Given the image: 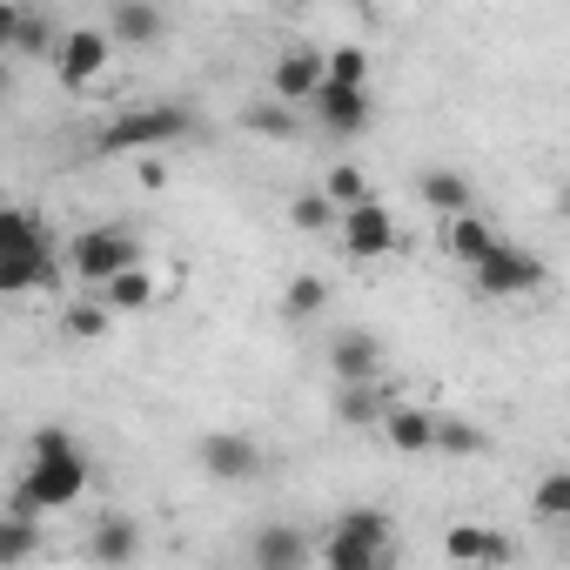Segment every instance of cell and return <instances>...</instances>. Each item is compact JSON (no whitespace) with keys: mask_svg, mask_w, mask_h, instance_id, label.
<instances>
[{"mask_svg":"<svg viewBox=\"0 0 570 570\" xmlns=\"http://www.w3.org/2000/svg\"><path fill=\"white\" fill-rule=\"evenodd\" d=\"M81 497H88V450L61 423H41L35 443H28V476H21V490H14L8 510L41 517V510H68Z\"/></svg>","mask_w":570,"mask_h":570,"instance_id":"6da1fadb","label":"cell"},{"mask_svg":"<svg viewBox=\"0 0 570 570\" xmlns=\"http://www.w3.org/2000/svg\"><path fill=\"white\" fill-rule=\"evenodd\" d=\"M202 121L188 108H128L115 115L101 135H95V155L115 161V155H148V148H168V141H195Z\"/></svg>","mask_w":570,"mask_h":570,"instance_id":"7a4b0ae2","label":"cell"},{"mask_svg":"<svg viewBox=\"0 0 570 570\" xmlns=\"http://www.w3.org/2000/svg\"><path fill=\"white\" fill-rule=\"evenodd\" d=\"M330 570H383L390 563V517L383 510H343L336 530L323 537Z\"/></svg>","mask_w":570,"mask_h":570,"instance_id":"3957f363","label":"cell"},{"mask_svg":"<svg viewBox=\"0 0 570 570\" xmlns=\"http://www.w3.org/2000/svg\"><path fill=\"white\" fill-rule=\"evenodd\" d=\"M470 282H476V296H490V303H517V296H537L543 289V262L530 248H517V242L497 235L490 255L470 262Z\"/></svg>","mask_w":570,"mask_h":570,"instance_id":"277c9868","label":"cell"},{"mask_svg":"<svg viewBox=\"0 0 570 570\" xmlns=\"http://www.w3.org/2000/svg\"><path fill=\"white\" fill-rule=\"evenodd\" d=\"M128 262H141V235H135V228H115V222L81 228L75 248H68V268L88 282V289H101V282H108L115 268H128Z\"/></svg>","mask_w":570,"mask_h":570,"instance_id":"5b68a950","label":"cell"},{"mask_svg":"<svg viewBox=\"0 0 570 570\" xmlns=\"http://www.w3.org/2000/svg\"><path fill=\"white\" fill-rule=\"evenodd\" d=\"M108 55H115L108 28H68L61 48H55V75H61V88H68V95H88V88L108 75Z\"/></svg>","mask_w":570,"mask_h":570,"instance_id":"8992f818","label":"cell"},{"mask_svg":"<svg viewBox=\"0 0 570 570\" xmlns=\"http://www.w3.org/2000/svg\"><path fill=\"white\" fill-rule=\"evenodd\" d=\"M195 463H202L215 483H248V476L262 470V443H255L248 430H208V436L195 443Z\"/></svg>","mask_w":570,"mask_h":570,"instance_id":"52a82bcc","label":"cell"},{"mask_svg":"<svg viewBox=\"0 0 570 570\" xmlns=\"http://www.w3.org/2000/svg\"><path fill=\"white\" fill-rule=\"evenodd\" d=\"M309 108H316V121L330 128V135H343V141H356L363 128H370V88H356V81H330L323 75V88L309 95Z\"/></svg>","mask_w":570,"mask_h":570,"instance_id":"ba28073f","label":"cell"},{"mask_svg":"<svg viewBox=\"0 0 570 570\" xmlns=\"http://www.w3.org/2000/svg\"><path fill=\"white\" fill-rule=\"evenodd\" d=\"M343 248L356 255V262H376V255H390L396 248V215L370 195V202H356V208H343Z\"/></svg>","mask_w":570,"mask_h":570,"instance_id":"9c48e42d","label":"cell"},{"mask_svg":"<svg viewBox=\"0 0 570 570\" xmlns=\"http://www.w3.org/2000/svg\"><path fill=\"white\" fill-rule=\"evenodd\" d=\"M316 88H323V55H316V48H289V55H275V68H268V95H275V101L303 108Z\"/></svg>","mask_w":570,"mask_h":570,"instance_id":"30bf717a","label":"cell"},{"mask_svg":"<svg viewBox=\"0 0 570 570\" xmlns=\"http://www.w3.org/2000/svg\"><path fill=\"white\" fill-rule=\"evenodd\" d=\"M55 289V248H0V296Z\"/></svg>","mask_w":570,"mask_h":570,"instance_id":"8fae6325","label":"cell"},{"mask_svg":"<svg viewBox=\"0 0 570 570\" xmlns=\"http://www.w3.org/2000/svg\"><path fill=\"white\" fill-rule=\"evenodd\" d=\"M248 563L255 570H303L309 563V537L289 530V523H268V530L248 537Z\"/></svg>","mask_w":570,"mask_h":570,"instance_id":"7c38bea8","label":"cell"},{"mask_svg":"<svg viewBox=\"0 0 570 570\" xmlns=\"http://www.w3.org/2000/svg\"><path fill=\"white\" fill-rule=\"evenodd\" d=\"M330 370H336V383H370V376H383V343L370 330H343L330 343Z\"/></svg>","mask_w":570,"mask_h":570,"instance_id":"4fadbf2b","label":"cell"},{"mask_svg":"<svg viewBox=\"0 0 570 570\" xmlns=\"http://www.w3.org/2000/svg\"><path fill=\"white\" fill-rule=\"evenodd\" d=\"M376 423H383L390 450H403V456H430V436H436V410H423V403H390Z\"/></svg>","mask_w":570,"mask_h":570,"instance_id":"5bb4252c","label":"cell"},{"mask_svg":"<svg viewBox=\"0 0 570 570\" xmlns=\"http://www.w3.org/2000/svg\"><path fill=\"white\" fill-rule=\"evenodd\" d=\"M443 557H450V563H483V570H503V563H510V543H503L497 530L456 523V530H443Z\"/></svg>","mask_w":570,"mask_h":570,"instance_id":"9a60e30c","label":"cell"},{"mask_svg":"<svg viewBox=\"0 0 570 570\" xmlns=\"http://www.w3.org/2000/svg\"><path fill=\"white\" fill-rule=\"evenodd\" d=\"M168 35L161 8L155 0H115V14H108V41H128V48H155Z\"/></svg>","mask_w":570,"mask_h":570,"instance_id":"2e32d148","label":"cell"},{"mask_svg":"<svg viewBox=\"0 0 570 570\" xmlns=\"http://www.w3.org/2000/svg\"><path fill=\"white\" fill-rule=\"evenodd\" d=\"M88 557H95V563H128V557H141V517H101V523L88 530Z\"/></svg>","mask_w":570,"mask_h":570,"instance_id":"e0dca14e","label":"cell"},{"mask_svg":"<svg viewBox=\"0 0 570 570\" xmlns=\"http://www.w3.org/2000/svg\"><path fill=\"white\" fill-rule=\"evenodd\" d=\"M115 316H135V309H148L155 303V275L141 268V262H128V268H115L108 282H101V289H95Z\"/></svg>","mask_w":570,"mask_h":570,"instance_id":"ac0fdd59","label":"cell"},{"mask_svg":"<svg viewBox=\"0 0 570 570\" xmlns=\"http://www.w3.org/2000/svg\"><path fill=\"white\" fill-rule=\"evenodd\" d=\"M416 195H423L436 215H463V208L476 202V188H470V175H463V168H430V175L416 181Z\"/></svg>","mask_w":570,"mask_h":570,"instance_id":"d6986e66","label":"cell"},{"mask_svg":"<svg viewBox=\"0 0 570 570\" xmlns=\"http://www.w3.org/2000/svg\"><path fill=\"white\" fill-rule=\"evenodd\" d=\"M490 242H497V228H490L483 215H470V208H463V215H450V235H443L450 262H463V268H470V262H483V255H490Z\"/></svg>","mask_w":570,"mask_h":570,"instance_id":"ffe728a7","label":"cell"},{"mask_svg":"<svg viewBox=\"0 0 570 570\" xmlns=\"http://www.w3.org/2000/svg\"><path fill=\"white\" fill-rule=\"evenodd\" d=\"M383 410H390V396H383V383H376V376H370V383H343V390H336V423H350V430H370Z\"/></svg>","mask_w":570,"mask_h":570,"instance_id":"44dd1931","label":"cell"},{"mask_svg":"<svg viewBox=\"0 0 570 570\" xmlns=\"http://www.w3.org/2000/svg\"><path fill=\"white\" fill-rule=\"evenodd\" d=\"M0 248H55L48 242V222L21 202H0Z\"/></svg>","mask_w":570,"mask_h":570,"instance_id":"7402d4cb","label":"cell"},{"mask_svg":"<svg viewBox=\"0 0 570 570\" xmlns=\"http://www.w3.org/2000/svg\"><path fill=\"white\" fill-rule=\"evenodd\" d=\"M323 303H330V282L323 275H289V289H282V316H289V323L323 316Z\"/></svg>","mask_w":570,"mask_h":570,"instance_id":"603a6c76","label":"cell"},{"mask_svg":"<svg viewBox=\"0 0 570 570\" xmlns=\"http://www.w3.org/2000/svg\"><path fill=\"white\" fill-rule=\"evenodd\" d=\"M35 550H41V523L8 510V517H0V563H28Z\"/></svg>","mask_w":570,"mask_h":570,"instance_id":"cb8c5ba5","label":"cell"},{"mask_svg":"<svg viewBox=\"0 0 570 570\" xmlns=\"http://www.w3.org/2000/svg\"><path fill=\"white\" fill-rule=\"evenodd\" d=\"M108 323H115V309H108L101 296H95V303H68V309H61V330H68L75 343H101V336H108Z\"/></svg>","mask_w":570,"mask_h":570,"instance_id":"d4e9b609","label":"cell"},{"mask_svg":"<svg viewBox=\"0 0 570 570\" xmlns=\"http://www.w3.org/2000/svg\"><path fill=\"white\" fill-rule=\"evenodd\" d=\"M530 517H537V523H563V517H570V470H550V476L530 490Z\"/></svg>","mask_w":570,"mask_h":570,"instance_id":"484cf974","label":"cell"},{"mask_svg":"<svg viewBox=\"0 0 570 570\" xmlns=\"http://www.w3.org/2000/svg\"><path fill=\"white\" fill-rule=\"evenodd\" d=\"M242 128H248V135L289 141V135H296V108H289V101H255V108H242Z\"/></svg>","mask_w":570,"mask_h":570,"instance_id":"4316f807","label":"cell"},{"mask_svg":"<svg viewBox=\"0 0 570 570\" xmlns=\"http://www.w3.org/2000/svg\"><path fill=\"white\" fill-rule=\"evenodd\" d=\"M323 195H330L336 208H356V202H370V175H363L356 161H336L330 181H323Z\"/></svg>","mask_w":570,"mask_h":570,"instance_id":"83f0119b","label":"cell"},{"mask_svg":"<svg viewBox=\"0 0 570 570\" xmlns=\"http://www.w3.org/2000/svg\"><path fill=\"white\" fill-rule=\"evenodd\" d=\"M14 48H21V55H55V48H61V28H55L48 14H21V21H14Z\"/></svg>","mask_w":570,"mask_h":570,"instance_id":"f1b7e54d","label":"cell"},{"mask_svg":"<svg viewBox=\"0 0 570 570\" xmlns=\"http://www.w3.org/2000/svg\"><path fill=\"white\" fill-rule=\"evenodd\" d=\"M289 222H296L303 235H323V228L336 222V202H330L323 188H316V195H296V202H289Z\"/></svg>","mask_w":570,"mask_h":570,"instance_id":"f546056e","label":"cell"},{"mask_svg":"<svg viewBox=\"0 0 570 570\" xmlns=\"http://www.w3.org/2000/svg\"><path fill=\"white\" fill-rule=\"evenodd\" d=\"M430 450H443V456H470V450H483V430H470V423H456V416H436Z\"/></svg>","mask_w":570,"mask_h":570,"instance_id":"4dcf8cb0","label":"cell"},{"mask_svg":"<svg viewBox=\"0 0 570 570\" xmlns=\"http://www.w3.org/2000/svg\"><path fill=\"white\" fill-rule=\"evenodd\" d=\"M323 75H330V81L370 88V55H363V48H336V55H323Z\"/></svg>","mask_w":570,"mask_h":570,"instance_id":"1f68e13d","label":"cell"},{"mask_svg":"<svg viewBox=\"0 0 570 570\" xmlns=\"http://www.w3.org/2000/svg\"><path fill=\"white\" fill-rule=\"evenodd\" d=\"M14 21H21V8H14V0H0V55L14 48Z\"/></svg>","mask_w":570,"mask_h":570,"instance_id":"d6a6232c","label":"cell"},{"mask_svg":"<svg viewBox=\"0 0 570 570\" xmlns=\"http://www.w3.org/2000/svg\"><path fill=\"white\" fill-rule=\"evenodd\" d=\"M0 95H8V55H0Z\"/></svg>","mask_w":570,"mask_h":570,"instance_id":"836d02e7","label":"cell"},{"mask_svg":"<svg viewBox=\"0 0 570 570\" xmlns=\"http://www.w3.org/2000/svg\"><path fill=\"white\" fill-rule=\"evenodd\" d=\"M336 8H370V0H336Z\"/></svg>","mask_w":570,"mask_h":570,"instance_id":"e575fe53","label":"cell"}]
</instances>
